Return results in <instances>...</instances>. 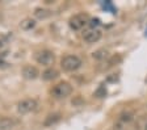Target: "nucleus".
<instances>
[{"mask_svg":"<svg viewBox=\"0 0 147 130\" xmlns=\"http://www.w3.org/2000/svg\"><path fill=\"white\" fill-rule=\"evenodd\" d=\"M83 65L82 59L76 55H66L62 58L61 61V66L63 68L64 71H68V72H72V71H76L78 68H80Z\"/></svg>","mask_w":147,"mask_h":130,"instance_id":"nucleus-1","label":"nucleus"},{"mask_svg":"<svg viewBox=\"0 0 147 130\" xmlns=\"http://www.w3.org/2000/svg\"><path fill=\"white\" fill-rule=\"evenodd\" d=\"M72 93V86L67 82H61L55 84L51 90V95L55 99H66Z\"/></svg>","mask_w":147,"mask_h":130,"instance_id":"nucleus-2","label":"nucleus"},{"mask_svg":"<svg viewBox=\"0 0 147 130\" xmlns=\"http://www.w3.org/2000/svg\"><path fill=\"white\" fill-rule=\"evenodd\" d=\"M89 24V16L87 13H78L72 16L68 21V25L72 30H82L84 26Z\"/></svg>","mask_w":147,"mask_h":130,"instance_id":"nucleus-3","label":"nucleus"},{"mask_svg":"<svg viewBox=\"0 0 147 130\" xmlns=\"http://www.w3.org/2000/svg\"><path fill=\"white\" fill-rule=\"evenodd\" d=\"M38 106V102L34 99H24L17 104V112L20 115H26V113H30L34 112Z\"/></svg>","mask_w":147,"mask_h":130,"instance_id":"nucleus-4","label":"nucleus"},{"mask_svg":"<svg viewBox=\"0 0 147 130\" xmlns=\"http://www.w3.org/2000/svg\"><path fill=\"white\" fill-rule=\"evenodd\" d=\"M36 61H37V63L49 67V66H51L53 63H54L55 55L50 50H41V51H38V53L36 54Z\"/></svg>","mask_w":147,"mask_h":130,"instance_id":"nucleus-5","label":"nucleus"},{"mask_svg":"<svg viewBox=\"0 0 147 130\" xmlns=\"http://www.w3.org/2000/svg\"><path fill=\"white\" fill-rule=\"evenodd\" d=\"M101 38V30L98 28H92L89 26L83 32V40L88 43H95Z\"/></svg>","mask_w":147,"mask_h":130,"instance_id":"nucleus-6","label":"nucleus"},{"mask_svg":"<svg viewBox=\"0 0 147 130\" xmlns=\"http://www.w3.org/2000/svg\"><path fill=\"white\" fill-rule=\"evenodd\" d=\"M40 75V71H38V68L34 67V66H25L22 68V76L26 79V80H34L37 79Z\"/></svg>","mask_w":147,"mask_h":130,"instance_id":"nucleus-7","label":"nucleus"},{"mask_svg":"<svg viewBox=\"0 0 147 130\" xmlns=\"http://www.w3.org/2000/svg\"><path fill=\"white\" fill-rule=\"evenodd\" d=\"M59 121H61V115H59V113H53V115H49L45 118L43 125H45L46 127H49V126H53V125H55V124H58Z\"/></svg>","mask_w":147,"mask_h":130,"instance_id":"nucleus-8","label":"nucleus"},{"mask_svg":"<svg viewBox=\"0 0 147 130\" xmlns=\"http://www.w3.org/2000/svg\"><path fill=\"white\" fill-rule=\"evenodd\" d=\"M15 125L16 122L13 120H11V118L8 117L0 118V130H11L15 127Z\"/></svg>","mask_w":147,"mask_h":130,"instance_id":"nucleus-9","label":"nucleus"},{"mask_svg":"<svg viewBox=\"0 0 147 130\" xmlns=\"http://www.w3.org/2000/svg\"><path fill=\"white\" fill-rule=\"evenodd\" d=\"M36 20L30 19V17H28V19H24L21 22H20V28L22 30H32V29L36 26Z\"/></svg>","mask_w":147,"mask_h":130,"instance_id":"nucleus-10","label":"nucleus"},{"mask_svg":"<svg viewBox=\"0 0 147 130\" xmlns=\"http://www.w3.org/2000/svg\"><path fill=\"white\" fill-rule=\"evenodd\" d=\"M58 75L59 74L55 68H47V70L42 74V77H43V80H53L55 77H58Z\"/></svg>","mask_w":147,"mask_h":130,"instance_id":"nucleus-11","label":"nucleus"},{"mask_svg":"<svg viewBox=\"0 0 147 130\" xmlns=\"http://www.w3.org/2000/svg\"><path fill=\"white\" fill-rule=\"evenodd\" d=\"M50 15H51V12H50L49 9H45V8H37V9L34 11V16H36L37 19H40V20L47 19Z\"/></svg>","mask_w":147,"mask_h":130,"instance_id":"nucleus-12","label":"nucleus"},{"mask_svg":"<svg viewBox=\"0 0 147 130\" xmlns=\"http://www.w3.org/2000/svg\"><path fill=\"white\" fill-rule=\"evenodd\" d=\"M133 120V113L131 112H123L122 115L119 116V122L121 124H127Z\"/></svg>","mask_w":147,"mask_h":130,"instance_id":"nucleus-13","label":"nucleus"},{"mask_svg":"<svg viewBox=\"0 0 147 130\" xmlns=\"http://www.w3.org/2000/svg\"><path fill=\"white\" fill-rule=\"evenodd\" d=\"M7 46H8V37L4 34H0V53L5 51Z\"/></svg>","mask_w":147,"mask_h":130,"instance_id":"nucleus-14","label":"nucleus"},{"mask_svg":"<svg viewBox=\"0 0 147 130\" xmlns=\"http://www.w3.org/2000/svg\"><path fill=\"white\" fill-rule=\"evenodd\" d=\"M107 50H97L96 53H93V58L96 59H104L107 57Z\"/></svg>","mask_w":147,"mask_h":130,"instance_id":"nucleus-15","label":"nucleus"},{"mask_svg":"<svg viewBox=\"0 0 147 130\" xmlns=\"http://www.w3.org/2000/svg\"><path fill=\"white\" fill-rule=\"evenodd\" d=\"M107 95V90H105L104 87H100L97 91H96V96L97 97H104Z\"/></svg>","mask_w":147,"mask_h":130,"instance_id":"nucleus-16","label":"nucleus"},{"mask_svg":"<svg viewBox=\"0 0 147 130\" xmlns=\"http://www.w3.org/2000/svg\"><path fill=\"white\" fill-rule=\"evenodd\" d=\"M118 62H121V57L117 55V57H113V58H112V61L109 62V65L110 66H114L116 63H118Z\"/></svg>","mask_w":147,"mask_h":130,"instance_id":"nucleus-17","label":"nucleus"},{"mask_svg":"<svg viewBox=\"0 0 147 130\" xmlns=\"http://www.w3.org/2000/svg\"><path fill=\"white\" fill-rule=\"evenodd\" d=\"M8 66V63L5 62V61H3V59L0 58V67H7Z\"/></svg>","mask_w":147,"mask_h":130,"instance_id":"nucleus-18","label":"nucleus"},{"mask_svg":"<svg viewBox=\"0 0 147 130\" xmlns=\"http://www.w3.org/2000/svg\"><path fill=\"white\" fill-rule=\"evenodd\" d=\"M144 130H147V121H146V124H144Z\"/></svg>","mask_w":147,"mask_h":130,"instance_id":"nucleus-19","label":"nucleus"}]
</instances>
